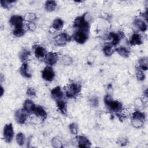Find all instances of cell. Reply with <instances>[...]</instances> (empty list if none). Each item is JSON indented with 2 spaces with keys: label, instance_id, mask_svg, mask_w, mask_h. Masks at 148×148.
<instances>
[{
  "label": "cell",
  "instance_id": "obj_1",
  "mask_svg": "<svg viewBox=\"0 0 148 148\" xmlns=\"http://www.w3.org/2000/svg\"><path fill=\"white\" fill-rule=\"evenodd\" d=\"M104 102L106 107L111 112L116 114L119 113L123 111L122 103L118 101L113 100L110 95H106L104 97Z\"/></svg>",
  "mask_w": 148,
  "mask_h": 148
},
{
  "label": "cell",
  "instance_id": "obj_2",
  "mask_svg": "<svg viewBox=\"0 0 148 148\" xmlns=\"http://www.w3.org/2000/svg\"><path fill=\"white\" fill-rule=\"evenodd\" d=\"M82 86L78 83H71L64 87L65 95L68 98H76L80 92Z\"/></svg>",
  "mask_w": 148,
  "mask_h": 148
},
{
  "label": "cell",
  "instance_id": "obj_3",
  "mask_svg": "<svg viewBox=\"0 0 148 148\" xmlns=\"http://www.w3.org/2000/svg\"><path fill=\"white\" fill-rule=\"evenodd\" d=\"M86 14H84L80 16L76 17L73 21V27L76 30H80L88 32L89 21L86 17Z\"/></svg>",
  "mask_w": 148,
  "mask_h": 148
},
{
  "label": "cell",
  "instance_id": "obj_4",
  "mask_svg": "<svg viewBox=\"0 0 148 148\" xmlns=\"http://www.w3.org/2000/svg\"><path fill=\"white\" fill-rule=\"evenodd\" d=\"M145 120L146 116L145 113L139 110H136L132 114L131 123L133 127L139 128L143 125Z\"/></svg>",
  "mask_w": 148,
  "mask_h": 148
},
{
  "label": "cell",
  "instance_id": "obj_5",
  "mask_svg": "<svg viewBox=\"0 0 148 148\" xmlns=\"http://www.w3.org/2000/svg\"><path fill=\"white\" fill-rule=\"evenodd\" d=\"M71 37L65 32H61L54 38V43L57 46H64L71 40Z\"/></svg>",
  "mask_w": 148,
  "mask_h": 148
},
{
  "label": "cell",
  "instance_id": "obj_6",
  "mask_svg": "<svg viewBox=\"0 0 148 148\" xmlns=\"http://www.w3.org/2000/svg\"><path fill=\"white\" fill-rule=\"evenodd\" d=\"M3 137L6 143H10L14 137V130L12 123L5 125L3 130Z\"/></svg>",
  "mask_w": 148,
  "mask_h": 148
},
{
  "label": "cell",
  "instance_id": "obj_7",
  "mask_svg": "<svg viewBox=\"0 0 148 148\" xmlns=\"http://www.w3.org/2000/svg\"><path fill=\"white\" fill-rule=\"evenodd\" d=\"M74 40L78 43H85L88 38V32L80 30H76L72 36Z\"/></svg>",
  "mask_w": 148,
  "mask_h": 148
},
{
  "label": "cell",
  "instance_id": "obj_8",
  "mask_svg": "<svg viewBox=\"0 0 148 148\" xmlns=\"http://www.w3.org/2000/svg\"><path fill=\"white\" fill-rule=\"evenodd\" d=\"M24 18L22 16L19 15H13L9 20V23L11 26L13 28V29H23L24 28L23 25Z\"/></svg>",
  "mask_w": 148,
  "mask_h": 148
},
{
  "label": "cell",
  "instance_id": "obj_9",
  "mask_svg": "<svg viewBox=\"0 0 148 148\" xmlns=\"http://www.w3.org/2000/svg\"><path fill=\"white\" fill-rule=\"evenodd\" d=\"M58 60V55L57 53L50 51L47 53L43 61L47 66H53L55 65Z\"/></svg>",
  "mask_w": 148,
  "mask_h": 148
},
{
  "label": "cell",
  "instance_id": "obj_10",
  "mask_svg": "<svg viewBox=\"0 0 148 148\" xmlns=\"http://www.w3.org/2000/svg\"><path fill=\"white\" fill-rule=\"evenodd\" d=\"M42 78L47 82H51L55 77V72L51 66H46L42 71Z\"/></svg>",
  "mask_w": 148,
  "mask_h": 148
},
{
  "label": "cell",
  "instance_id": "obj_11",
  "mask_svg": "<svg viewBox=\"0 0 148 148\" xmlns=\"http://www.w3.org/2000/svg\"><path fill=\"white\" fill-rule=\"evenodd\" d=\"M28 113H27L24 109H18L14 113V119L16 121L20 124H24L28 118Z\"/></svg>",
  "mask_w": 148,
  "mask_h": 148
},
{
  "label": "cell",
  "instance_id": "obj_12",
  "mask_svg": "<svg viewBox=\"0 0 148 148\" xmlns=\"http://www.w3.org/2000/svg\"><path fill=\"white\" fill-rule=\"evenodd\" d=\"M109 36L112 39V43L110 45L113 46H116L124 37V34L122 31H118L117 32H112L109 34Z\"/></svg>",
  "mask_w": 148,
  "mask_h": 148
},
{
  "label": "cell",
  "instance_id": "obj_13",
  "mask_svg": "<svg viewBox=\"0 0 148 148\" xmlns=\"http://www.w3.org/2000/svg\"><path fill=\"white\" fill-rule=\"evenodd\" d=\"M64 92L60 86H56L51 91V97L56 101L63 99Z\"/></svg>",
  "mask_w": 148,
  "mask_h": 148
},
{
  "label": "cell",
  "instance_id": "obj_14",
  "mask_svg": "<svg viewBox=\"0 0 148 148\" xmlns=\"http://www.w3.org/2000/svg\"><path fill=\"white\" fill-rule=\"evenodd\" d=\"M33 113L38 118L44 121L47 118V112L45 109L41 106L37 105L36 106Z\"/></svg>",
  "mask_w": 148,
  "mask_h": 148
},
{
  "label": "cell",
  "instance_id": "obj_15",
  "mask_svg": "<svg viewBox=\"0 0 148 148\" xmlns=\"http://www.w3.org/2000/svg\"><path fill=\"white\" fill-rule=\"evenodd\" d=\"M34 54L35 57L38 59L43 60L47 54L46 49L43 46H41L39 45L34 46Z\"/></svg>",
  "mask_w": 148,
  "mask_h": 148
},
{
  "label": "cell",
  "instance_id": "obj_16",
  "mask_svg": "<svg viewBox=\"0 0 148 148\" xmlns=\"http://www.w3.org/2000/svg\"><path fill=\"white\" fill-rule=\"evenodd\" d=\"M76 139L79 147H90L91 146L90 141L85 136L79 135L76 137Z\"/></svg>",
  "mask_w": 148,
  "mask_h": 148
},
{
  "label": "cell",
  "instance_id": "obj_17",
  "mask_svg": "<svg viewBox=\"0 0 148 148\" xmlns=\"http://www.w3.org/2000/svg\"><path fill=\"white\" fill-rule=\"evenodd\" d=\"M35 107V104L29 99H27L23 104V109L28 113H33Z\"/></svg>",
  "mask_w": 148,
  "mask_h": 148
},
{
  "label": "cell",
  "instance_id": "obj_18",
  "mask_svg": "<svg viewBox=\"0 0 148 148\" xmlns=\"http://www.w3.org/2000/svg\"><path fill=\"white\" fill-rule=\"evenodd\" d=\"M19 72L21 75L25 78H31L32 77V75L29 71L27 63L22 64L21 66L19 68Z\"/></svg>",
  "mask_w": 148,
  "mask_h": 148
},
{
  "label": "cell",
  "instance_id": "obj_19",
  "mask_svg": "<svg viewBox=\"0 0 148 148\" xmlns=\"http://www.w3.org/2000/svg\"><path fill=\"white\" fill-rule=\"evenodd\" d=\"M130 44L131 46L140 45L142 43V37L138 33H134L132 35L131 39H130Z\"/></svg>",
  "mask_w": 148,
  "mask_h": 148
},
{
  "label": "cell",
  "instance_id": "obj_20",
  "mask_svg": "<svg viewBox=\"0 0 148 148\" xmlns=\"http://www.w3.org/2000/svg\"><path fill=\"white\" fill-rule=\"evenodd\" d=\"M134 25L140 31L145 32L147 30V25L146 22L140 18H136L134 22Z\"/></svg>",
  "mask_w": 148,
  "mask_h": 148
},
{
  "label": "cell",
  "instance_id": "obj_21",
  "mask_svg": "<svg viewBox=\"0 0 148 148\" xmlns=\"http://www.w3.org/2000/svg\"><path fill=\"white\" fill-rule=\"evenodd\" d=\"M31 56V52L28 49H23L19 54V58L23 63H27L29 60Z\"/></svg>",
  "mask_w": 148,
  "mask_h": 148
},
{
  "label": "cell",
  "instance_id": "obj_22",
  "mask_svg": "<svg viewBox=\"0 0 148 148\" xmlns=\"http://www.w3.org/2000/svg\"><path fill=\"white\" fill-rule=\"evenodd\" d=\"M56 102L57 107L58 110L62 114L65 115L67 113V106H66V102L63 99L58 101Z\"/></svg>",
  "mask_w": 148,
  "mask_h": 148
},
{
  "label": "cell",
  "instance_id": "obj_23",
  "mask_svg": "<svg viewBox=\"0 0 148 148\" xmlns=\"http://www.w3.org/2000/svg\"><path fill=\"white\" fill-rule=\"evenodd\" d=\"M64 21L61 18H57L54 19L53 21L51 27L54 30L57 31H60L64 27Z\"/></svg>",
  "mask_w": 148,
  "mask_h": 148
},
{
  "label": "cell",
  "instance_id": "obj_24",
  "mask_svg": "<svg viewBox=\"0 0 148 148\" xmlns=\"http://www.w3.org/2000/svg\"><path fill=\"white\" fill-rule=\"evenodd\" d=\"M115 51L121 57L127 58L128 57L130 54V50L125 47L120 46L115 49Z\"/></svg>",
  "mask_w": 148,
  "mask_h": 148
},
{
  "label": "cell",
  "instance_id": "obj_25",
  "mask_svg": "<svg viewBox=\"0 0 148 148\" xmlns=\"http://www.w3.org/2000/svg\"><path fill=\"white\" fill-rule=\"evenodd\" d=\"M45 8L47 12H53L57 8V2L55 1H47L45 4Z\"/></svg>",
  "mask_w": 148,
  "mask_h": 148
},
{
  "label": "cell",
  "instance_id": "obj_26",
  "mask_svg": "<svg viewBox=\"0 0 148 148\" xmlns=\"http://www.w3.org/2000/svg\"><path fill=\"white\" fill-rule=\"evenodd\" d=\"M139 67L143 71H146L148 68V58L147 57H144L140 58L138 61Z\"/></svg>",
  "mask_w": 148,
  "mask_h": 148
},
{
  "label": "cell",
  "instance_id": "obj_27",
  "mask_svg": "<svg viewBox=\"0 0 148 148\" xmlns=\"http://www.w3.org/2000/svg\"><path fill=\"white\" fill-rule=\"evenodd\" d=\"M115 49H114V46L112 45H105L103 47V52L106 56H110L114 52Z\"/></svg>",
  "mask_w": 148,
  "mask_h": 148
},
{
  "label": "cell",
  "instance_id": "obj_28",
  "mask_svg": "<svg viewBox=\"0 0 148 148\" xmlns=\"http://www.w3.org/2000/svg\"><path fill=\"white\" fill-rule=\"evenodd\" d=\"M16 140L17 143V144L19 146H23L25 143V137L23 133L22 132H18L16 136Z\"/></svg>",
  "mask_w": 148,
  "mask_h": 148
},
{
  "label": "cell",
  "instance_id": "obj_29",
  "mask_svg": "<svg viewBox=\"0 0 148 148\" xmlns=\"http://www.w3.org/2000/svg\"><path fill=\"white\" fill-rule=\"evenodd\" d=\"M15 1H11V0H2L0 1L1 6L4 9H10L13 3H14Z\"/></svg>",
  "mask_w": 148,
  "mask_h": 148
},
{
  "label": "cell",
  "instance_id": "obj_30",
  "mask_svg": "<svg viewBox=\"0 0 148 148\" xmlns=\"http://www.w3.org/2000/svg\"><path fill=\"white\" fill-rule=\"evenodd\" d=\"M51 145L53 147H56V148H60L62 147V142L60 140V138L57 137H54L51 139Z\"/></svg>",
  "mask_w": 148,
  "mask_h": 148
},
{
  "label": "cell",
  "instance_id": "obj_31",
  "mask_svg": "<svg viewBox=\"0 0 148 148\" xmlns=\"http://www.w3.org/2000/svg\"><path fill=\"white\" fill-rule=\"evenodd\" d=\"M69 129L72 134L73 135L77 134L78 131H79V127L76 123H71L69 125Z\"/></svg>",
  "mask_w": 148,
  "mask_h": 148
},
{
  "label": "cell",
  "instance_id": "obj_32",
  "mask_svg": "<svg viewBox=\"0 0 148 148\" xmlns=\"http://www.w3.org/2000/svg\"><path fill=\"white\" fill-rule=\"evenodd\" d=\"M136 76L138 80L139 81H142L145 78V73H143V71L139 67L136 68Z\"/></svg>",
  "mask_w": 148,
  "mask_h": 148
},
{
  "label": "cell",
  "instance_id": "obj_33",
  "mask_svg": "<svg viewBox=\"0 0 148 148\" xmlns=\"http://www.w3.org/2000/svg\"><path fill=\"white\" fill-rule=\"evenodd\" d=\"M61 61H62V64L64 65H70L73 62L72 58L70 56H66H66H64L62 57Z\"/></svg>",
  "mask_w": 148,
  "mask_h": 148
},
{
  "label": "cell",
  "instance_id": "obj_34",
  "mask_svg": "<svg viewBox=\"0 0 148 148\" xmlns=\"http://www.w3.org/2000/svg\"><path fill=\"white\" fill-rule=\"evenodd\" d=\"M24 18L28 23H34V21L36 19V17L34 13H27Z\"/></svg>",
  "mask_w": 148,
  "mask_h": 148
},
{
  "label": "cell",
  "instance_id": "obj_35",
  "mask_svg": "<svg viewBox=\"0 0 148 148\" xmlns=\"http://www.w3.org/2000/svg\"><path fill=\"white\" fill-rule=\"evenodd\" d=\"M26 94L30 98H34L36 96L35 90L32 87H28L26 91Z\"/></svg>",
  "mask_w": 148,
  "mask_h": 148
},
{
  "label": "cell",
  "instance_id": "obj_36",
  "mask_svg": "<svg viewBox=\"0 0 148 148\" xmlns=\"http://www.w3.org/2000/svg\"><path fill=\"white\" fill-rule=\"evenodd\" d=\"M90 103L91 104V105L93 107H97L98 105V98L97 97H92L90 99Z\"/></svg>",
  "mask_w": 148,
  "mask_h": 148
},
{
  "label": "cell",
  "instance_id": "obj_37",
  "mask_svg": "<svg viewBox=\"0 0 148 148\" xmlns=\"http://www.w3.org/2000/svg\"><path fill=\"white\" fill-rule=\"evenodd\" d=\"M127 139H126L125 138H119L117 140V143L120 146H124L127 143Z\"/></svg>",
  "mask_w": 148,
  "mask_h": 148
},
{
  "label": "cell",
  "instance_id": "obj_38",
  "mask_svg": "<svg viewBox=\"0 0 148 148\" xmlns=\"http://www.w3.org/2000/svg\"><path fill=\"white\" fill-rule=\"evenodd\" d=\"M27 28L29 31H34L36 28V25L34 23H28L27 24Z\"/></svg>",
  "mask_w": 148,
  "mask_h": 148
},
{
  "label": "cell",
  "instance_id": "obj_39",
  "mask_svg": "<svg viewBox=\"0 0 148 148\" xmlns=\"http://www.w3.org/2000/svg\"><path fill=\"white\" fill-rule=\"evenodd\" d=\"M1 97H2L3 94V87L2 86L1 87Z\"/></svg>",
  "mask_w": 148,
  "mask_h": 148
}]
</instances>
